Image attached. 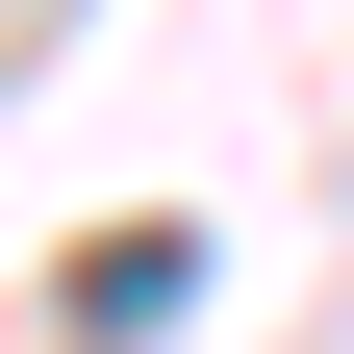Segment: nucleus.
<instances>
[{"label": "nucleus", "mask_w": 354, "mask_h": 354, "mask_svg": "<svg viewBox=\"0 0 354 354\" xmlns=\"http://www.w3.org/2000/svg\"><path fill=\"white\" fill-rule=\"evenodd\" d=\"M177 304H203V253H177V228H127V253H76V354H152Z\"/></svg>", "instance_id": "f257e3e1"}]
</instances>
